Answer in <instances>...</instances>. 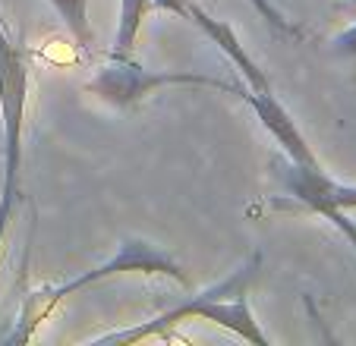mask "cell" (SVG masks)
Here are the masks:
<instances>
[{"instance_id":"cell-1","label":"cell","mask_w":356,"mask_h":346,"mask_svg":"<svg viewBox=\"0 0 356 346\" xmlns=\"http://www.w3.org/2000/svg\"><path fill=\"white\" fill-rule=\"evenodd\" d=\"M259 265H262V252H252L236 271H230V277L211 283L205 293L189 296L186 302L168 308L164 315H158V318L145 321V324H139V327H127V331L104 333V337H98V340H88V346L142 343V340H148V337H168L170 327L186 321V318H205V321H211V324L224 327V331L236 333V337L246 340V343L271 346V337L259 327L256 315L249 308V283H252V277L259 274Z\"/></svg>"},{"instance_id":"cell-2","label":"cell","mask_w":356,"mask_h":346,"mask_svg":"<svg viewBox=\"0 0 356 346\" xmlns=\"http://www.w3.org/2000/svg\"><path fill=\"white\" fill-rule=\"evenodd\" d=\"M117 274H148V277H168L180 286H189V274L183 271V265L174 258L170 252H164L161 246H152L148 240H139V236H129L117 246V252L111 255L104 265L92 267V271L79 274V277L67 280L60 286H51V290H38L26 299L22 306V315L16 321V331L3 337L7 346H19V343H29L32 333L38 331V324L54 312L60 302H67L70 296H76L79 290H88V286L101 283V280H111Z\"/></svg>"},{"instance_id":"cell-3","label":"cell","mask_w":356,"mask_h":346,"mask_svg":"<svg viewBox=\"0 0 356 346\" xmlns=\"http://www.w3.org/2000/svg\"><path fill=\"white\" fill-rule=\"evenodd\" d=\"M29 53L7 35L0 16V129H3V186H0V252L16 201L22 199V133L29 104Z\"/></svg>"},{"instance_id":"cell-4","label":"cell","mask_w":356,"mask_h":346,"mask_svg":"<svg viewBox=\"0 0 356 346\" xmlns=\"http://www.w3.org/2000/svg\"><path fill=\"white\" fill-rule=\"evenodd\" d=\"M164 85H199V88H218V92H227L240 98L243 85L240 82H227L218 79V76H205V73H189V69H145L142 63H136L133 57H111L98 73L88 79V92L95 98H101L104 104L114 107H133L139 104L145 94L158 92Z\"/></svg>"},{"instance_id":"cell-5","label":"cell","mask_w":356,"mask_h":346,"mask_svg":"<svg viewBox=\"0 0 356 346\" xmlns=\"http://www.w3.org/2000/svg\"><path fill=\"white\" fill-rule=\"evenodd\" d=\"M275 180L296 208L322 214L356 249V224L347 217L350 208H356V186H343V183L331 180L322 170V164H296L287 154L275 160Z\"/></svg>"},{"instance_id":"cell-6","label":"cell","mask_w":356,"mask_h":346,"mask_svg":"<svg viewBox=\"0 0 356 346\" xmlns=\"http://www.w3.org/2000/svg\"><path fill=\"white\" fill-rule=\"evenodd\" d=\"M240 98L246 101L249 107H252V113H256L259 120H262V126L268 129L271 139L281 145V151L287 154L290 160H296V164H318L316 151L309 148L306 135H302L300 126L293 123L290 110L275 98V92H252V88L243 85Z\"/></svg>"},{"instance_id":"cell-7","label":"cell","mask_w":356,"mask_h":346,"mask_svg":"<svg viewBox=\"0 0 356 346\" xmlns=\"http://www.w3.org/2000/svg\"><path fill=\"white\" fill-rule=\"evenodd\" d=\"M183 19L193 22L195 28H202V32L211 38V44L221 47V53L227 57L230 63H234L236 69H240V76L249 82V88H252V92H271V82H268V76H265V69L259 67L252 57H249V51L240 44L236 32L227 26V22H221V19H215L211 13H205V10H202L195 0H186Z\"/></svg>"},{"instance_id":"cell-8","label":"cell","mask_w":356,"mask_h":346,"mask_svg":"<svg viewBox=\"0 0 356 346\" xmlns=\"http://www.w3.org/2000/svg\"><path fill=\"white\" fill-rule=\"evenodd\" d=\"M148 10H152V0H120V19H117V38L111 47V57H133L136 35H139Z\"/></svg>"},{"instance_id":"cell-9","label":"cell","mask_w":356,"mask_h":346,"mask_svg":"<svg viewBox=\"0 0 356 346\" xmlns=\"http://www.w3.org/2000/svg\"><path fill=\"white\" fill-rule=\"evenodd\" d=\"M63 19L67 32L86 53H92V22H88V0H47Z\"/></svg>"},{"instance_id":"cell-10","label":"cell","mask_w":356,"mask_h":346,"mask_svg":"<svg viewBox=\"0 0 356 346\" xmlns=\"http://www.w3.org/2000/svg\"><path fill=\"white\" fill-rule=\"evenodd\" d=\"M249 3L256 7V13L262 16L265 22H268V26H271V32H275V35H284V38H300V35H302L300 28H296L293 22H290L287 16L281 13V10H275V7H271L268 0H249Z\"/></svg>"},{"instance_id":"cell-11","label":"cell","mask_w":356,"mask_h":346,"mask_svg":"<svg viewBox=\"0 0 356 346\" xmlns=\"http://www.w3.org/2000/svg\"><path fill=\"white\" fill-rule=\"evenodd\" d=\"M331 51H334L337 57H353L356 60V22L350 28H343V32L331 41Z\"/></svg>"},{"instance_id":"cell-12","label":"cell","mask_w":356,"mask_h":346,"mask_svg":"<svg viewBox=\"0 0 356 346\" xmlns=\"http://www.w3.org/2000/svg\"><path fill=\"white\" fill-rule=\"evenodd\" d=\"M152 10H161V13H174L183 19V10H186V0H152Z\"/></svg>"},{"instance_id":"cell-13","label":"cell","mask_w":356,"mask_h":346,"mask_svg":"<svg viewBox=\"0 0 356 346\" xmlns=\"http://www.w3.org/2000/svg\"><path fill=\"white\" fill-rule=\"evenodd\" d=\"M347 10H356V0H347Z\"/></svg>"}]
</instances>
